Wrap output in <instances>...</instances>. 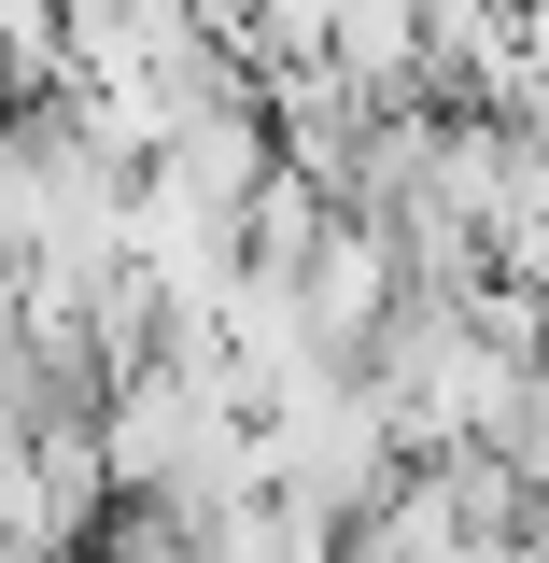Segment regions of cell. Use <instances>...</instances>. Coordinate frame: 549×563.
I'll list each match as a JSON object with an SVG mask.
<instances>
[{"instance_id": "cell-1", "label": "cell", "mask_w": 549, "mask_h": 563, "mask_svg": "<svg viewBox=\"0 0 549 563\" xmlns=\"http://www.w3.org/2000/svg\"><path fill=\"white\" fill-rule=\"evenodd\" d=\"M254 451H268V493L296 521H325V536H352L381 493L409 479V451H395V422L366 395V366H325V380L268 395V409H254Z\"/></svg>"}, {"instance_id": "cell-2", "label": "cell", "mask_w": 549, "mask_h": 563, "mask_svg": "<svg viewBox=\"0 0 549 563\" xmlns=\"http://www.w3.org/2000/svg\"><path fill=\"white\" fill-rule=\"evenodd\" d=\"M99 507H113L99 409L0 422V563H85V550H99Z\"/></svg>"}, {"instance_id": "cell-3", "label": "cell", "mask_w": 549, "mask_h": 563, "mask_svg": "<svg viewBox=\"0 0 549 563\" xmlns=\"http://www.w3.org/2000/svg\"><path fill=\"white\" fill-rule=\"evenodd\" d=\"M184 14H198V43H211V57H240V43H254V14H268V0H184Z\"/></svg>"}, {"instance_id": "cell-4", "label": "cell", "mask_w": 549, "mask_h": 563, "mask_svg": "<svg viewBox=\"0 0 549 563\" xmlns=\"http://www.w3.org/2000/svg\"><path fill=\"white\" fill-rule=\"evenodd\" d=\"M507 43H521V70L549 85V0H521V14H507Z\"/></svg>"}]
</instances>
